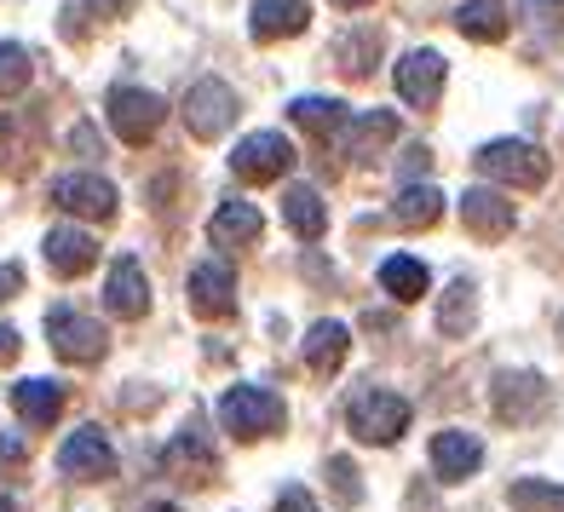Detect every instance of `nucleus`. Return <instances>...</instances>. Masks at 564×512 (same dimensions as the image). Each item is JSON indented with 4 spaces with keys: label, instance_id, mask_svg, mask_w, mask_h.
Returning a JSON list of instances; mask_svg holds the SVG:
<instances>
[{
    "label": "nucleus",
    "instance_id": "f257e3e1",
    "mask_svg": "<svg viewBox=\"0 0 564 512\" xmlns=\"http://www.w3.org/2000/svg\"><path fill=\"white\" fill-rule=\"evenodd\" d=\"M409 397L387 392V386H369V392H357L346 403V426H351V438L357 444H398L403 432H409Z\"/></svg>",
    "mask_w": 564,
    "mask_h": 512
},
{
    "label": "nucleus",
    "instance_id": "f03ea898",
    "mask_svg": "<svg viewBox=\"0 0 564 512\" xmlns=\"http://www.w3.org/2000/svg\"><path fill=\"white\" fill-rule=\"evenodd\" d=\"M282 421H289V408H282V397L271 386H230L219 397V426L230 432V438H242V444L271 438Z\"/></svg>",
    "mask_w": 564,
    "mask_h": 512
},
{
    "label": "nucleus",
    "instance_id": "7ed1b4c3",
    "mask_svg": "<svg viewBox=\"0 0 564 512\" xmlns=\"http://www.w3.org/2000/svg\"><path fill=\"white\" fill-rule=\"evenodd\" d=\"M473 167L484 178H496V185H519V190L547 185V156L535 144H524V139H490L473 156Z\"/></svg>",
    "mask_w": 564,
    "mask_h": 512
},
{
    "label": "nucleus",
    "instance_id": "20e7f679",
    "mask_svg": "<svg viewBox=\"0 0 564 512\" xmlns=\"http://www.w3.org/2000/svg\"><path fill=\"white\" fill-rule=\"evenodd\" d=\"M46 340H53V351L64 357V363H98L110 346L105 323L87 317V312H69V305H53L46 312Z\"/></svg>",
    "mask_w": 564,
    "mask_h": 512
},
{
    "label": "nucleus",
    "instance_id": "39448f33",
    "mask_svg": "<svg viewBox=\"0 0 564 512\" xmlns=\"http://www.w3.org/2000/svg\"><path fill=\"white\" fill-rule=\"evenodd\" d=\"M105 110H110V127H116V139L121 144H144V139H156V127L167 116V105L156 92H144V87H116L105 98Z\"/></svg>",
    "mask_w": 564,
    "mask_h": 512
},
{
    "label": "nucleus",
    "instance_id": "423d86ee",
    "mask_svg": "<svg viewBox=\"0 0 564 512\" xmlns=\"http://www.w3.org/2000/svg\"><path fill=\"white\" fill-rule=\"evenodd\" d=\"M294 167V144L282 133H248L237 150H230V173L242 178V185H271Z\"/></svg>",
    "mask_w": 564,
    "mask_h": 512
},
{
    "label": "nucleus",
    "instance_id": "0eeeda50",
    "mask_svg": "<svg viewBox=\"0 0 564 512\" xmlns=\"http://www.w3.org/2000/svg\"><path fill=\"white\" fill-rule=\"evenodd\" d=\"M490 408H496V421H507V426L535 421L547 408V380L535 369H501L496 386H490Z\"/></svg>",
    "mask_w": 564,
    "mask_h": 512
},
{
    "label": "nucleus",
    "instance_id": "6e6552de",
    "mask_svg": "<svg viewBox=\"0 0 564 512\" xmlns=\"http://www.w3.org/2000/svg\"><path fill=\"white\" fill-rule=\"evenodd\" d=\"M230 121H237V92H230L219 75H202V81L185 92V127H191V139H219Z\"/></svg>",
    "mask_w": 564,
    "mask_h": 512
},
{
    "label": "nucleus",
    "instance_id": "1a4fd4ad",
    "mask_svg": "<svg viewBox=\"0 0 564 512\" xmlns=\"http://www.w3.org/2000/svg\"><path fill=\"white\" fill-rule=\"evenodd\" d=\"M58 472L75 478V483H98V478H116V449L98 426H82L69 432L64 449H58Z\"/></svg>",
    "mask_w": 564,
    "mask_h": 512
},
{
    "label": "nucleus",
    "instance_id": "9d476101",
    "mask_svg": "<svg viewBox=\"0 0 564 512\" xmlns=\"http://www.w3.org/2000/svg\"><path fill=\"white\" fill-rule=\"evenodd\" d=\"M444 75H449L444 53H432V46H415V53H403V58H398L392 81H398V98H403V105L426 110V105H438V92H444Z\"/></svg>",
    "mask_w": 564,
    "mask_h": 512
},
{
    "label": "nucleus",
    "instance_id": "9b49d317",
    "mask_svg": "<svg viewBox=\"0 0 564 512\" xmlns=\"http://www.w3.org/2000/svg\"><path fill=\"white\" fill-rule=\"evenodd\" d=\"M53 201L75 219H116V185L105 173H58Z\"/></svg>",
    "mask_w": 564,
    "mask_h": 512
},
{
    "label": "nucleus",
    "instance_id": "f8f14e48",
    "mask_svg": "<svg viewBox=\"0 0 564 512\" xmlns=\"http://www.w3.org/2000/svg\"><path fill=\"white\" fill-rule=\"evenodd\" d=\"M191 312L196 317H230L237 312V271H230L225 260H202L191 265Z\"/></svg>",
    "mask_w": 564,
    "mask_h": 512
},
{
    "label": "nucleus",
    "instance_id": "ddd939ff",
    "mask_svg": "<svg viewBox=\"0 0 564 512\" xmlns=\"http://www.w3.org/2000/svg\"><path fill=\"white\" fill-rule=\"evenodd\" d=\"M460 219H467V230L484 237V242H501V237H512V225H519L512 201L501 190H490V185H473L467 196H460Z\"/></svg>",
    "mask_w": 564,
    "mask_h": 512
},
{
    "label": "nucleus",
    "instance_id": "4468645a",
    "mask_svg": "<svg viewBox=\"0 0 564 512\" xmlns=\"http://www.w3.org/2000/svg\"><path fill=\"white\" fill-rule=\"evenodd\" d=\"M478 467H484V444L473 438V432L449 426V432L432 438V472H438L444 483H467Z\"/></svg>",
    "mask_w": 564,
    "mask_h": 512
},
{
    "label": "nucleus",
    "instance_id": "2eb2a0df",
    "mask_svg": "<svg viewBox=\"0 0 564 512\" xmlns=\"http://www.w3.org/2000/svg\"><path fill=\"white\" fill-rule=\"evenodd\" d=\"M105 305H110V317H144L150 312V276H144V265L133 260V253H121V260L110 265Z\"/></svg>",
    "mask_w": 564,
    "mask_h": 512
},
{
    "label": "nucleus",
    "instance_id": "dca6fc26",
    "mask_svg": "<svg viewBox=\"0 0 564 512\" xmlns=\"http://www.w3.org/2000/svg\"><path fill=\"white\" fill-rule=\"evenodd\" d=\"M41 253H46V265H53V276H82L98 260V242L87 237L82 225H53L46 242H41Z\"/></svg>",
    "mask_w": 564,
    "mask_h": 512
},
{
    "label": "nucleus",
    "instance_id": "f3484780",
    "mask_svg": "<svg viewBox=\"0 0 564 512\" xmlns=\"http://www.w3.org/2000/svg\"><path fill=\"white\" fill-rule=\"evenodd\" d=\"M305 23H312V7H305V0H253V7H248V30H253V41L300 35Z\"/></svg>",
    "mask_w": 564,
    "mask_h": 512
},
{
    "label": "nucleus",
    "instance_id": "a211bd4d",
    "mask_svg": "<svg viewBox=\"0 0 564 512\" xmlns=\"http://www.w3.org/2000/svg\"><path fill=\"white\" fill-rule=\"evenodd\" d=\"M398 139V116L392 110H357L351 116V127L340 133V150L346 156H357V162H369L380 144H392Z\"/></svg>",
    "mask_w": 564,
    "mask_h": 512
},
{
    "label": "nucleus",
    "instance_id": "6ab92c4d",
    "mask_svg": "<svg viewBox=\"0 0 564 512\" xmlns=\"http://www.w3.org/2000/svg\"><path fill=\"white\" fill-rule=\"evenodd\" d=\"M346 351H351V328L346 323H312L305 328V369H317V374H335L346 363Z\"/></svg>",
    "mask_w": 564,
    "mask_h": 512
},
{
    "label": "nucleus",
    "instance_id": "aec40b11",
    "mask_svg": "<svg viewBox=\"0 0 564 512\" xmlns=\"http://www.w3.org/2000/svg\"><path fill=\"white\" fill-rule=\"evenodd\" d=\"M260 230H265V219H260V208L253 201H219V214L208 219V237L219 242V248H237V242H260Z\"/></svg>",
    "mask_w": 564,
    "mask_h": 512
},
{
    "label": "nucleus",
    "instance_id": "412c9836",
    "mask_svg": "<svg viewBox=\"0 0 564 512\" xmlns=\"http://www.w3.org/2000/svg\"><path fill=\"white\" fill-rule=\"evenodd\" d=\"M12 408L30 426H53L64 415V386H58V380H18V386H12Z\"/></svg>",
    "mask_w": 564,
    "mask_h": 512
},
{
    "label": "nucleus",
    "instance_id": "4be33fe9",
    "mask_svg": "<svg viewBox=\"0 0 564 512\" xmlns=\"http://www.w3.org/2000/svg\"><path fill=\"white\" fill-rule=\"evenodd\" d=\"M289 116H294V127H305V133H317V139H335V144L351 127V110L340 105V98H294Z\"/></svg>",
    "mask_w": 564,
    "mask_h": 512
},
{
    "label": "nucleus",
    "instance_id": "5701e85b",
    "mask_svg": "<svg viewBox=\"0 0 564 512\" xmlns=\"http://www.w3.org/2000/svg\"><path fill=\"white\" fill-rule=\"evenodd\" d=\"M282 219L294 225L300 242H317L328 230V208H323V196L312 185H289V190H282Z\"/></svg>",
    "mask_w": 564,
    "mask_h": 512
},
{
    "label": "nucleus",
    "instance_id": "b1692460",
    "mask_svg": "<svg viewBox=\"0 0 564 512\" xmlns=\"http://www.w3.org/2000/svg\"><path fill=\"white\" fill-rule=\"evenodd\" d=\"M473 323H478V288L467 283V276H455V283L444 288V299H438V335L467 340Z\"/></svg>",
    "mask_w": 564,
    "mask_h": 512
},
{
    "label": "nucleus",
    "instance_id": "393cba45",
    "mask_svg": "<svg viewBox=\"0 0 564 512\" xmlns=\"http://www.w3.org/2000/svg\"><path fill=\"white\" fill-rule=\"evenodd\" d=\"M455 30L467 41H501L512 30V12H507V0H467L455 12Z\"/></svg>",
    "mask_w": 564,
    "mask_h": 512
},
{
    "label": "nucleus",
    "instance_id": "a878e982",
    "mask_svg": "<svg viewBox=\"0 0 564 512\" xmlns=\"http://www.w3.org/2000/svg\"><path fill=\"white\" fill-rule=\"evenodd\" d=\"M438 214H444V190H438V185H403L398 201H392V219H398L403 230L438 225Z\"/></svg>",
    "mask_w": 564,
    "mask_h": 512
},
{
    "label": "nucleus",
    "instance_id": "bb28decb",
    "mask_svg": "<svg viewBox=\"0 0 564 512\" xmlns=\"http://www.w3.org/2000/svg\"><path fill=\"white\" fill-rule=\"evenodd\" d=\"M380 288H387L398 305H409V299H421L432 288V271L421 260H409V253H392V260L380 265Z\"/></svg>",
    "mask_w": 564,
    "mask_h": 512
},
{
    "label": "nucleus",
    "instance_id": "cd10ccee",
    "mask_svg": "<svg viewBox=\"0 0 564 512\" xmlns=\"http://www.w3.org/2000/svg\"><path fill=\"white\" fill-rule=\"evenodd\" d=\"M507 506L512 512H564V483H553V478H519L507 490Z\"/></svg>",
    "mask_w": 564,
    "mask_h": 512
},
{
    "label": "nucleus",
    "instance_id": "c85d7f7f",
    "mask_svg": "<svg viewBox=\"0 0 564 512\" xmlns=\"http://www.w3.org/2000/svg\"><path fill=\"white\" fill-rule=\"evenodd\" d=\"M375 53H380V30H357V35H340L335 41V64L346 75H369Z\"/></svg>",
    "mask_w": 564,
    "mask_h": 512
},
{
    "label": "nucleus",
    "instance_id": "c756f323",
    "mask_svg": "<svg viewBox=\"0 0 564 512\" xmlns=\"http://www.w3.org/2000/svg\"><path fill=\"white\" fill-rule=\"evenodd\" d=\"M23 87H30V46L0 41V98H12Z\"/></svg>",
    "mask_w": 564,
    "mask_h": 512
},
{
    "label": "nucleus",
    "instance_id": "7c9ffc66",
    "mask_svg": "<svg viewBox=\"0 0 564 512\" xmlns=\"http://www.w3.org/2000/svg\"><path fill=\"white\" fill-rule=\"evenodd\" d=\"M328 490H335L340 506H357V501H364V483H357V467H351L346 455H328Z\"/></svg>",
    "mask_w": 564,
    "mask_h": 512
},
{
    "label": "nucleus",
    "instance_id": "2f4dec72",
    "mask_svg": "<svg viewBox=\"0 0 564 512\" xmlns=\"http://www.w3.org/2000/svg\"><path fill=\"white\" fill-rule=\"evenodd\" d=\"M167 460H202V467H214V449H208V438H202V421H191L185 432H178Z\"/></svg>",
    "mask_w": 564,
    "mask_h": 512
},
{
    "label": "nucleus",
    "instance_id": "473e14b6",
    "mask_svg": "<svg viewBox=\"0 0 564 512\" xmlns=\"http://www.w3.org/2000/svg\"><path fill=\"white\" fill-rule=\"evenodd\" d=\"M519 12L530 18V30H558V23H564V0H519Z\"/></svg>",
    "mask_w": 564,
    "mask_h": 512
},
{
    "label": "nucleus",
    "instance_id": "72a5a7b5",
    "mask_svg": "<svg viewBox=\"0 0 564 512\" xmlns=\"http://www.w3.org/2000/svg\"><path fill=\"white\" fill-rule=\"evenodd\" d=\"M276 512H317V501H312V490H305V483H282Z\"/></svg>",
    "mask_w": 564,
    "mask_h": 512
},
{
    "label": "nucleus",
    "instance_id": "f704fd0d",
    "mask_svg": "<svg viewBox=\"0 0 564 512\" xmlns=\"http://www.w3.org/2000/svg\"><path fill=\"white\" fill-rule=\"evenodd\" d=\"M426 167H432V150H426V144H409V150H403V173L415 178V173H426Z\"/></svg>",
    "mask_w": 564,
    "mask_h": 512
},
{
    "label": "nucleus",
    "instance_id": "c9c22d12",
    "mask_svg": "<svg viewBox=\"0 0 564 512\" xmlns=\"http://www.w3.org/2000/svg\"><path fill=\"white\" fill-rule=\"evenodd\" d=\"M69 144H75V150H87V156H93V150H98V156H105V144H98L93 121H82V127H75V133H69Z\"/></svg>",
    "mask_w": 564,
    "mask_h": 512
},
{
    "label": "nucleus",
    "instance_id": "e433bc0d",
    "mask_svg": "<svg viewBox=\"0 0 564 512\" xmlns=\"http://www.w3.org/2000/svg\"><path fill=\"white\" fill-rule=\"evenodd\" d=\"M18 288H23V265H12V260H7V265H0V299H12Z\"/></svg>",
    "mask_w": 564,
    "mask_h": 512
},
{
    "label": "nucleus",
    "instance_id": "4c0bfd02",
    "mask_svg": "<svg viewBox=\"0 0 564 512\" xmlns=\"http://www.w3.org/2000/svg\"><path fill=\"white\" fill-rule=\"evenodd\" d=\"M133 7H139V0H93V12H98V18H127Z\"/></svg>",
    "mask_w": 564,
    "mask_h": 512
},
{
    "label": "nucleus",
    "instance_id": "58836bf2",
    "mask_svg": "<svg viewBox=\"0 0 564 512\" xmlns=\"http://www.w3.org/2000/svg\"><path fill=\"white\" fill-rule=\"evenodd\" d=\"M7 357H18V328L0 323V363H7Z\"/></svg>",
    "mask_w": 564,
    "mask_h": 512
},
{
    "label": "nucleus",
    "instance_id": "ea45409f",
    "mask_svg": "<svg viewBox=\"0 0 564 512\" xmlns=\"http://www.w3.org/2000/svg\"><path fill=\"white\" fill-rule=\"evenodd\" d=\"M0 460H23V444L18 438H0Z\"/></svg>",
    "mask_w": 564,
    "mask_h": 512
},
{
    "label": "nucleus",
    "instance_id": "a19ab883",
    "mask_svg": "<svg viewBox=\"0 0 564 512\" xmlns=\"http://www.w3.org/2000/svg\"><path fill=\"white\" fill-rule=\"evenodd\" d=\"M0 512H18V501H12V495H0Z\"/></svg>",
    "mask_w": 564,
    "mask_h": 512
},
{
    "label": "nucleus",
    "instance_id": "79ce46f5",
    "mask_svg": "<svg viewBox=\"0 0 564 512\" xmlns=\"http://www.w3.org/2000/svg\"><path fill=\"white\" fill-rule=\"evenodd\" d=\"M335 7H369V0H335Z\"/></svg>",
    "mask_w": 564,
    "mask_h": 512
},
{
    "label": "nucleus",
    "instance_id": "37998d69",
    "mask_svg": "<svg viewBox=\"0 0 564 512\" xmlns=\"http://www.w3.org/2000/svg\"><path fill=\"white\" fill-rule=\"evenodd\" d=\"M144 512H178V506H144Z\"/></svg>",
    "mask_w": 564,
    "mask_h": 512
},
{
    "label": "nucleus",
    "instance_id": "c03bdc74",
    "mask_svg": "<svg viewBox=\"0 0 564 512\" xmlns=\"http://www.w3.org/2000/svg\"><path fill=\"white\" fill-rule=\"evenodd\" d=\"M558 335H564V317H558Z\"/></svg>",
    "mask_w": 564,
    "mask_h": 512
}]
</instances>
